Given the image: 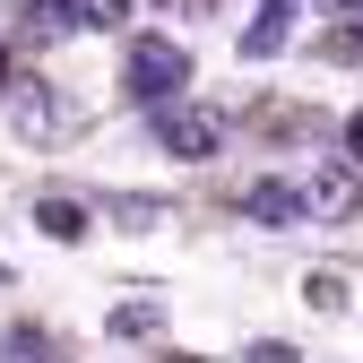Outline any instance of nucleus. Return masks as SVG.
I'll use <instances>...</instances> for the list:
<instances>
[{
  "label": "nucleus",
  "instance_id": "obj_1",
  "mask_svg": "<svg viewBox=\"0 0 363 363\" xmlns=\"http://www.w3.org/2000/svg\"><path fill=\"white\" fill-rule=\"evenodd\" d=\"M121 86H130V104L164 113V104H182V86H191V52H182L173 35H139L130 61H121Z\"/></svg>",
  "mask_w": 363,
  "mask_h": 363
},
{
  "label": "nucleus",
  "instance_id": "obj_2",
  "mask_svg": "<svg viewBox=\"0 0 363 363\" xmlns=\"http://www.w3.org/2000/svg\"><path fill=\"white\" fill-rule=\"evenodd\" d=\"M147 139L173 156V164H208L216 147H225V121L208 113V104H191V96H182V104H164V113H147Z\"/></svg>",
  "mask_w": 363,
  "mask_h": 363
},
{
  "label": "nucleus",
  "instance_id": "obj_3",
  "mask_svg": "<svg viewBox=\"0 0 363 363\" xmlns=\"http://www.w3.org/2000/svg\"><path fill=\"white\" fill-rule=\"evenodd\" d=\"M9 121H18L26 147H52V139H69V130H78V104L61 96L52 78H18V86H9Z\"/></svg>",
  "mask_w": 363,
  "mask_h": 363
},
{
  "label": "nucleus",
  "instance_id": "obj_4",
  "mask_svg": "<svg viewBox=\"0 0 363 363\" xmlns=\"http://www.w3.org/2000/svg\"><path fill=\"white\" fill-rule=\"evenodd\" d=\"M303 208H311V225H346V216L363 208V173H354L346 156L311 164V173H303Z\"/></svg>",
  "mask_w": 363,
  "mask_h": 363
},
{
  "label": "nucleus",
  "instance_id": "obj_5",
  "mask_svg": "<svg viewBox=\"0 0 363 363\" xmlns=\"http://www.w3.org/2000/svg\"><path fill=\"white\" fill-rule=\"evenodd\" d=\"M26 18H35V35H69V26L78 35H113L130 18V0H35Z\"/></svg>",
  "mask_w": 363,
  "mask_h": 363
},
{
  "label": "nucleus",
  "instance_id": "obj_6",
  "mask_svg": "<svg viewBox=\"0 0 363 363\" xmlns=\"http://www.w3.org/2000/svg\"><path fill=\"white\" fill-rule=\"evenodd\" d=\"M242 216H251V225H277V234H286V225H311V208H303V182H286V173H259L251 191H242Z\"/></svg>",
  "mask_w": 363,
  "mask_h": 363
},
{
  "label": "nucleus",
  "instance_id": "obj_7",
  "mask_svg": "<svg viewBox=\"0 0 363 363\" xmlns=\"http://www.w3.org/2000/svg\"><path fill=\"white\" fill-rule=\"evenodd\" d=\"M294 18H303V0H259V18L234 35V52H242V61H268V52H286V43H294Z\"/></svg>",
  "mask_w": 363,
  "mask_h": 363
},
{
  "label": "nucleus",
  "instance_id": "obj_8",
  "mask_svg": "<svg viewBox=\"0 0 363 363\" xmlns=\"http://www.w3.org/2000/svg\"><path fill=\"white\" fill-rule=\"evenodd\" d=\"M35 225H43L52 242H86V199H69V191H43V199H35Z\"/></svg>",
  "mask_w": 363,
  "mask_h": 363
},
{
  "label": "nucleus",
  "instance_id": "obj_9",
  "mask_svg": "<svg viewBox=\"0 0 363 363\" xmlns=\"http://www.w3.org/2000/svg\"><path fill=\"white\" fill-rule=\"evenodd\" d=\"M0 363H61V346L26 320V329H9V337H0Z\"/></svg>",
  "mask_w": 363,
  "mask_h": 363
},
{
  "label": "nucleus",
  "instance_id": "obj_10",
  "mask_svg": "<svg viewBox=\"0 0 363 363\" xmlns=\"http://www.w3.org/2000/svg\"><path fill=\"white\" fill-rule=\"evenodd\" d=\"M164 329V303H113V337H156Z\"/></svg>",
  "mask_w": 363,
  "mask_h": 363
},
{
  "label": "nucleus",
  "instance_id": "obj_11",
  "mask_svg": "<svg viewBox=\"0 0 363 363\" xmlns=\"http://www.w3.org/2000/svg\"><path fill=\"white\" fill-rule=\"evenodd\" d=\"M303 294H311V311H346V277H337V268H311V277H303Z\"/></svg>",
  "mask_w": 363,
  "mask_h": 363
},
{
  "label": "nucleus",
  "instance_id": "obj_12",
  "mask_svg": "<svg viewBox=\"0 0 363 363\" xmlns=\"http://www.w3.org/2000/svg\"><path fill=\"white\" fill-rule=\"evenodd\" d=\"M320 61H337V69H346V61H363V18H346V26H329V35H320Z\"/></svg>",
  "mask_w": 363,
  "mask_h": 363
},
{
  "label": "nucleus",
  "instance_id": "obj_13",
  "mask_svg": "<svg viewBox=\"0 0 363 363\" xmlns=\"http://www.w3.org/2000/svg\"><path fill=\"white\" fill-rule=\"evenodd\" d=\"M242 363H303V354H294V346H277V337H259V346H251Z\"/></svg>",
  "mask_w": 363,
  "mask_h": 363
},
{
  "label": "nucleus",
  "instance_id": "obj_14",
  "mask_svg": "<svg viewBox=\"0 0 363 363\" xmlns=\"http://www.w3.org/2000/svg\"><path fill=\"white\" fill-rule=\"evenodd\" d=\"M346 156H354V173H363V113L346 121Z\"/></svg>",
  "mask_w": 363,
  "mask_h": 363
},
{
  "label": "nucleus",
  "instance_id": "obj_15",
  "mask_svg": "<svg viewBox=\"0 0 363 363\" xmlns=\"http://www.w3.org/2000/svg\"><path fill=\"white\" fill-rule=\"evenodd\" d=\"M9 86H18V69H9V52H0V104H9Z\"/></svg>",
  "mask_w": 363,
  "mask_h": 363
},
{
  "label": "nucleus",
  "instance_id": "obj_16",
  "mask_svg": "<svg viewBox=\"0 0 363 363\" xmlns=\"http://www.w3.org/2000/svg\"><path fill=\"white\" fill-rule=\"evenodd\" d=\"M337 18H363V0H337Z\"/></svg>",
  "mask_w": 363,
  "mask_h": 363
}]
</instances>
